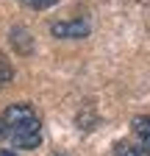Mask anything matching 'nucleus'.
<instances>
[{
  "instance_id": "f03ea898",
  "label": "nucleus",
  "mask_w": 150,
  "mask_h": 156,
  "mask_svg": "<svg viewBox=\"0 0 150 156\" xmlns=\"http://www.w3.org/2000/svg\"><path fill=\"white\" fill-rule=\"evenodd\" d=\"M92 25H89V20H61V23H53L50 25V34L53 36H59V39H84L89 36Z\"/></svg>"
},
{
  "instance_id": "f257e3e1",
  "label": "nucleus",
  "mask_w": 150,
  "mask_h": 156,
  "mask_svg": "<svg viewBox=\"0 0 150 156\" xmlns=\"http://www.w3.org/2000/svg\"><path fill=\"white\" fill-rule=\"evenodd\" d=\"M0 140L11 148L33 151L42 145V120L28 103H11L0 114Z\"/></svg>"
},
{
  "instance_id": "39448f33",
  "label": "nucleus",
  "mask_w": 150,
  "mask_h": 156,
  "mask_svg": "<svg viewBox=\"0 0 150 156\" xmlns=\"http://www.w3.org/2000/svg\"><path fill=\"white\" fill-rule=\"evenodd\" d=\"M11 42H14L17 53H31V50H33V36H31L25 28H20V25L11 31Z\"/></svg>"
},
{
  "instance_id": "20e7f679",
  "label": "nucleus",
  "mask_w": 150,
  "mask_h": 156,
  "mask_svg": "<svg viewBox=\"0 0 150 156\" xmlns=\"http://www.w3.org/2000/svg\"><path fill=\"white\" fill-rule=\"evenodd\" d=\"M114 156H150V148L139 145L136 140H120L114 142Z\"/></svg>"
},
{
  "instance_id": "6e6552de",
  "label": "nucleus",
  "mask_w": 150,
  "mask_h": 156,
  "mask_svg": "<svg viewBox=\"0 0 150 156\" xmlns=\"http://www.w3.org/2000/svg\"><path fill=\"white\" fill-rule=\"evenodd\" d=\"M0 156H14V153L11 151H0Z\"/></svg>"
},
{
  "instance_id": "423d86ee",
  "label": "nucleus",
  "mask_w": 150,
  "mask_h": 156,
  "mask_svg": "<svg viewBox=\"0 0 150 156\" xmlns=\"http://www.w3.org/2000/svg\"><path fill=\"white\" fill-rule=\"evenodd\" d=\"M14 78V67H11V62L0 53V87H6L9 81Z\"/></svg>"
},
{
  "instance_id": "7ed1b4c3",
  "label": "nucleus",
  "mask_w": 150,
  "mask_h": 156,
  "mask_svg": "<svg viewBox=\"0 0 150 156\" xmlns=\"http://www.w3.org/2000/svg\"><path fill=\"white\" fill-rule=\"evenodd\" d=\"M131 140L150 148V114H136L131 120Z\"/></svg>"
},
{
  "instance_id": "0eeeda50",
  "label": "nucleus",
  "mask_w": 150,
  "mask_h": 156,
  "mask_svg": "<svg viewBox=\"0 0 150 156\" xmlns=\"http://www.w3.org/2000/svg\"><path fill=\"white\" fill-rule=\"evenodd\" d=\"M25 9H33V11H45V9H53L59 0H20Z\"/></svg>"
}]
</instances>
